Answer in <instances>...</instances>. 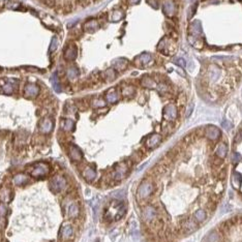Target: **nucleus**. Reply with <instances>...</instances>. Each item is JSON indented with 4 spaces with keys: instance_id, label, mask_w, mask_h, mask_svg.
<instances>
[{
    "instance_id": "1",
    "label": "nucleus",
    "mask_w": 242,
    "mask_h": 242,
    "mask_svg": "<svg viewBox=\"0 0 242 242\" xmlns=\"http://www.w3.org/2000/svg\"><path fill=\"white\" fill-rule=\"evenodd\" d=\"M51 164L46 161H38L28 168V173L34 179H44L51 173Z\"/></svg>"
},
{
    "instance_id": "2",
    "label": "nucleus",
    "mask_w": 242,
    "mask_h": 242,
    "mask_svg": "<svg viewBox=\"0 0 242 242\" xmlns=\"http://www.w3.org/2000/svg\"><path fill=\"white\" fill-rule=\"evenodd\" d=\"M69 182L62 175H54L49 180V189L53 193H61L66 189Z\"/></svg>"
},
{
    "instance_id": "3",
    "label": "nucleus",
    "mask_w": 242,
    "mask_h": 242,
    "mask_svg": "<svg viewBox=\"0 0 242 242\" xmlns=\"http://www.w3.org/2000/svg\"><path fill=\"white\" fill-rule=\"evenodd\" d=\"M64 211H65V215L69 219H76L78 218L81 214V208L80 204L78 201H76L74 198H67L64 200Z\"/></svg>"
},
{
    "instance_id": "4",
    "label": "nucleus",
    "mask_w": 242,
    "mask_h": 242,
    "mask_svg": "<svg viewBox=\"0 0 242 242\" xmlns=\"http://www.w3.org/2000/svg\"><path fill=\"white\" fill-rule=\"evenodd\" d=\"M153 192H154V184L150 180L146 179L144 181H142L141 184L139 185V187L137 189V197L139 200L144 201V200H147L148 198H150Z\"/></svg>"
},
{
    "instance_id": "5",
    "label": "nucleus",
    "mask_w": 242,
    "mask_h": 242,
    "mask_svg": "<svg viewBox=\"0 0 242 242\" xmlns=\"http://www.w3.org/2000/svg\"><path fill=\"white\" fill-rule=\"evenodd\" d=\"M128 170H130L128 164L125 163V161H123V163L116 164V167L114 168V170L112 171L110 177H111V179L114 180V181H121L122 179H124L125 177H126Z\"/></svg>"
},
{
    "instance_id": "6",
    "label": "nucleus",
    "mask_w": 242,
    "mask_h": 242,
    "mask_svg": "<svg viewBox=\"0 0 242 242\" xmlns=\"http://www.w3.org/2000/svg\"><path fill=\"white\" fill-rule=\"evenodd\" d=\"M75 237V229L69 222H64L59 230V239L61 242H69Z\"/></svg>"
},
{
    "instance_id": "7",
    "label": "nucleus",
    "mask_w": 242,
    "mask_h": 242,
    "mask_svg": "<svg viewBox=\"0 0 242 242\" xmlns=\"http://www.w3.org/2000/svg\"><path fill=\"white\" fill-rule=\"evenodd\" d=\"M19 82L14 79H0V91L5 94H12L18 89Z\"/></svg>"
},
{
    "instance_id": "8",
    "label": "nucleus",
    "mask_w": 242,
    "mask_h": 242,
    "mask_svg": "<svg viewBox=\"0 0 242 242\" xmlns=\"http://www.w3.org/2000/svg\"><path fill=\"white\" fill-rule=\"evenodd\" d=\"M142 219L146 222V224H152L154 221H156L159 211L154 207L153 205H147L142 209Z\"/></svg>"
},
{
    "instance_id": "9",
    "label": "nucleus",
    "mask_w": 242,
    "mask_h": 242,
    "mask_svg": "<svg viewBox=\"0 0 242 242\" xmlns=\"http://www.w3.org/2000/svg\"><path fill=\"white\" fill-rule=\"evenodd\" d=\"M180 224V230L182 231V233H192L198 229V224L197 221L193 217H183L179 221Z\"/></svg>"
},
{
    "instance_id": "10",
    "label": "nucleus",
    "mask_w": 242,
    "mask_h": 242,
    "mask_svg": "<svg viewBox=\"0 0 242 242\" xmlns=\"http://www.w3.org/2000/svg\"><path fill=\"white\" fill-rule=\"evenodd\" d=\"M14 199V190L7 184L0 186V203L8 204Z\"/></svg>"
},
{
    "instance_id": "11",
    "label": "nucleus",
    "mask_w": 242,
    "mask_h": 242,
    "mask_svg": "<svg viewBox=\"0 0 242 242\" xmlns=\"http://www.w3.org/2000/svg\"><path fill=\"white\" fill-rule=\"evenodd\" d=\"M54 128V120L51 117H44L40 121L38 124V130H40V134L47 135L50 134Z\"/></svg>"
},
{
    "instance_id": "12",
    "label": "nucleus",
    "mask_w": 242,
    "mask_h": 242,
    "mask_svg": "<svg viewBox=\"0 0 242 242\" xmlns=\"http://www.w3.org/2000/svg\"><path fill=\"white\" fill-rule=\"evenodd\" d=\"M40 87H38L36 84H32V83L26 84L23 89V95L27 98L37 97L38 94H40Z\"/></svg>"
},
{
    "instance_id": "13",
    "label": "nucleus",
    "mask_w": 242,
    "mask_h": 242,
    "mask_svg": "<svg viewBox=\"0 0 242 242\" xmlns=\"http://www.w3.org/2000/svg\"><path fill=\"white\" fill-rule=\"evenodd\" d=\"M67 154H69V159L75 163H80L83 159V153L76 145H69L67 148Z\"/></svg>"
},
{
    "instance_id": "14",
    "label": "nucleus",
    "mask_w": 242,
    "mask_h": 242,
    "mask_svg": "<svg viewBox=\"0 0 242 242\" xmlns=\"http://www.w3.org/2000/svg\"><path fill=\"white\" fill-rule=\"evenodd\" d=\"M177 114H178L177 108H176V106L173 104H169L164 109V118L169 121L175 120L177 118Z\"/></svg>"
},
{
    "instance_id": "15",
    "label": "nucleus",
    "mask_w": 242,
    "mask_h": 242,
    "mask_svg": "<svg viewBox=\"0 0 242 242\" xmlns=\"http://www.w3.org/2000/svg\"><path fill=\"white\" fill-rule=\"evenodd\" d=\"M204 134L206 135V138L211 141L217 140V139L221 137V130H219V128L214 126V125H209V126L206 127Z\"/></svg>"
},
{
    "instance_id": "16",
    "label": "nucleus",
    "mask_w": 242,
    "mask_h": 242,
    "mask_svg": "<svg viewBox=\"0 0 242 242\" xmlns=\"http://www.w3.org/2000/svg\"><path fill=\"white\" fill-rule=\"evenodd\" d=\"M77 47L74 43H70L66 46V48L64 49V58L67 61H73L76 59L77 57Z\"/></svg>"
},
{
    "instance_id": "17",
    "label": "nucleus",
    "mask_w": 242,
    "mask_h": 242,
    "mask_svg": "<svg viewBox=\"0 0 242 242\" xmlns=\"http://www.w3.org/2000/svg\"><path fill=\"white\" fill-rule=\"evenodd\" d=\"M29 176L25 173H17L12 176V183L16 186H23L29 182Z\"/></svg>"
},
{
    "instance_id": "18",
    "label": "nucleus",
    "mask_w": 242,
    "mask_h": 242,
    "mask_svg": "<svg viewBox=\"0 0 242 242\" xmlns=\"http://www.w3.org/2000/svg\"><path fill=\"white\" fill-rule=\"evenodd\" d=\"M82 176L87 182H92L95 180L97 174H96L95 169H93L92 167H85L82 170Z\"/></svg>"
},
{
    "instance_id": "19",
    "label": "nucleus",
    "mask_w": 242,
    "mask_h": 242,
    "mask_svg": "<svg viewBox=\"0 0 242 242\" xmlns=\"http://www.w3.org/2000/svg\"><path fill=\"white\" fill-rule=\"evenodd\" d=\"M161 142V135L159 134H153L151 135L146 141V147L148 149H154L157 147Z\"/></svg>"
},
{
    "instance_id": "20",
    "label": "nucleus",
    "mask_w": 242,
    "mask_h": 242,
    "mask_svg": "<svg viewBox=\"0 0 242 242\" xmlns=\"http://www.w3.org/2000/svg\"><path fill=\"white\" fill-rule=\"evenodd\" d=\"M221 234L219 231L213 230L211 231L210 233L207 234L204 242H221Z\"/></svg>"
},
{
    "instance_id": "21",
    "label": "nucleus",
    "mask_w": 242,
    "mask_h": 242,
    "mask_svg": "<svg viewBox=\"0 0 242 242\" xmlns=\"http://www.w3.org/2000/svg\"><path fill=\"white\" fill-rule=\"evenodd\" d=\"M106 101L110 102V104H115V102H117L119 101V93L114 88L110 89L106 93Z\"/></svg>"
},
{
    "instance_id": "22",
    "label": "nucleus",
    "mask_w": 242,
    "mask_h": 242,
    "mask_svg": "<svg viewBox=\"0 0 242 242\" xmlns=\"http://www.w3.org/2000/svg\"><path fill=\"white\" fill-rule=\"evenodd\" d=\"M227 153H228V146L227 144L221 142V143L218 144V146L216 147V151H215V154L216 156H218L219 159H225L227 156Z\"/></svg>"
},
{
    "instance_id": "23",
    "label": "nucleus",
    "mask_w": 242,
    "mask_h": 242,
    "mask_svg": "<svg viewBox=\"0 0 242 242\" xmlns=\"http://www.w3.org/2000/svg\"><path fill=\"white\" fill-rule=\"evenodd\" d=\"M60 126L64 131H73L75 128V122L72 119H62L60 122Z\"/></svg>"
},
{
    "instance_id": "24",
    "label": "nucleus",
    "mask_w": 242,
    "mask_h": 242,
    "mask_svg": "<svg viewBox=\"0 0 242 242\" xmlns=\"http://www.w3.org/2000/svg\"><path fill=\"white\" fill-rule=\"evenodd\" d=\"M242 183V176L240 173L233 172L232 173V185L235 189H239Z\"/></svg>"
},
{
    "instance_id": "25",
    "label": "nucleus",
    "mask_w": 242,
    "mask_h": 242,
    "mask_svg": "<svg viewBox=\"0 0 242 242\" xmlns=\"http://www.w3.org/2000/svg\"><path fill=\"white\" fill-rule=\"evenodd\" d=\"M116 77H117V75H116V72L113 69H109L102 74V78L107 82H112L113 80L116 79Z\"/></svg>"
},
{
    "instance_id": "26",
    "label": "nucleus",
    "mask_w": 242,
    "mask_h": 242,
    "mask_svg": "<svg viewBox=\"0 0 242 242\" xmlns=\"http://www.w3.org/2000/svg\"><path fill=\"white\" fill-rule=\"evenodd\" d=\"M98 29V22L96 20H90L84 25V30L87 32H94Z\"/></svg>"
},
{
    "instance_id": "27",
    "label": "nucleus",
    "mask_w": 242,
    "mask_h": 242,
    "mask_svg": "<svg viewBox=\"0 0 242 242\" xmlns=\"http://www.w3.org/2000/svg\"><path fill=\"white\" fill-rule=\"evenodd\" d=\"M193 218L196 219L198 222H203L205 221V219L207 218V213L204 209H198V210L195 211L193 213Z\"/></svg>"
},
{
    "instance_id": "28",
    "label": "nucleus",
    "mask_w": 242,
    "mask_h": 242,
    "mask_svg": "<svg viewBox=\"0 0 242 242\" xmlns=\"http://www.w3.org/2000/svg\"><path fill=\"white\" fill-rule=\"evenodd\" d=\"M142 86L146 87V88H154L156 84L153 79L149 78V77H145V78L142 79Z\"/></svg>"
},
{
    "instance_id": "29",
    "label": "nucleus",
    "mask_w": 242,
    "mask_h": 242,
    "mask_svg": "<svg viewBox=\"0 0 242 242\" xmlns=\"http://www.w3.org/2000/svg\"><path fill=\"white\" fill-rule=\"evenodd\" d=\"M135 88L130 85H127L124 88H122V95L125 96V97H130V96H133L135 94Z\"/></svg>"
},
{
    "instance_id": "30",
    "label": "nucleus",
    "mask_w": 242,
    "mask_h": 242,
    "mask_svg": "<svg viewBox=\"0 0 242 242\" xmlns=\"http://www.w3.org/2000/svg\"><path fill=\"white\" fill-rule=\"evenodd\" d=\"M224 184H222L221 182H218L216 183V184H214V187H213V193L214 195H216L219 198V197L221 196V193L224 192Z\"/></svg>"
},
{
    "instance_id": "31",
    "label": "nucleus",
    "mask_w": 242,
    "mask_h": 242,
    "mask_svg": "<svg viewBox=\"0 0 242 242\" xmlns=\"http://www.w3.org/2000/svg\"><path fill=\"white\" fill-rule=\"evenodd\" d=\"M92 107L93 108H104V107H106V102L104 101V99H102V98H94L92 101Z\"/></svg>"
},
{
    "instance_id": "32",
    "label": "nucleus",
    "mask_w": 242,
    "mask_h": 242,
    "mask_svg": "<svg viewBox=\"0 0 242 242\" xmlns=\"http://www.w3.org/2000/svg\"><path fill=\"white\" fill-rule=\"evenodd\" d=\"M123 18V12L120 9H116L112 12V21H119Z\"/></svg>"
},
{
    "instance_id": "33",
    "label": "nucleus",
    "mask_w": 242,
    "mask_h": 242,
    "mask_svg": "<svg viewBox=\"0 0 242 242\" xmlns=\"http://www.w3.org/2000/svg\"><path fill=\"white\" fill-rule=\"evenodd\" d=\"M211 163H212V167L213 168H219L224 161H222V159H219L218 156H214V157H212Z\"/></svg>"
},
{
    "instance_id": "34",
    "label": "nucleus",
    "mask_w": 242,
    "mask_h": 242,
    "mask_svg": "<svg viewBox=\"0 0 242 242\" xmlns=\"http://www.w3.org/2000/svg\"><path fill=\"white\" fill-rule=\"evenodd\" d=\"M231 159H232V163H233L234 164H238L242 159V156L238 152H233V153H232Z\"/></svg>"
},
{
    "instance_id": "35",
    "label": "nucleus",
    "mask_w": 242,
    "mask_h": 242,
    "mask_svg": "<svg viewBox=\"0 0 242 242\" xmlns=\"http://www.w3.org/2000/svg\"><path fill=\"white\" fill-rule=\"evenodd\" d=\"M206 208H207L208 211L210 212H214L215 209H216V202H212V201H208L207 203L205 204Z\"/></svg>"
},
{
    "instance_id": "36",
    "label": "nucleus",
    "mask_w": 242,
    "mask_h": 242,
    "mask_svg": "<svg viewBox=\"0 0 242 242\" xmlns=\"http://www.w3.org/2000/svg\"><path fill=\"white\" fill-rule=\"evenodd\" d=\"M139 59L142 61V63H143V64H148V63H149V61L151 60V55H149V54H143L141 57H139Z\"/></svg>"
},
{
    "instance_id": "37",
    "label": "nucleus",
    "mask_w": 242,
    "mask_h": 242,
    "mask_svg": "<svg viewBox=\"0 0 242 242\" xmlns=\"http://www.w3.org/2000/svg\"><path fill=\"white\" fill-rule=\"evenodd\" d=\"M6 225V217L4 216H0V234L2 233V231L4 230Z\"/></svg>"
},
{
    "instance_id": "38",
    "label": "nucleus",
    "mask_w": 242,
    "mask_h": 242,
    "mask_svg": "<svg viewBox=\"0 0 242 242\" xmlns=\"http://www.w3.org/2000/svg\"><path fill=\"white\" fill-rule=\"evenodd\" d=\"M215 91H216V93H218V94L224 95V94L227 93V89H225L224 86H218V87H216V88H215Z\"/></svg>"
},
{
    "instance_id": "39",
    "label": "nucleus",
    "mask_w": 242,
    "mask_h": 242,
    "mask_svg": "<svg viewBox=\"0 0 242 242\" xmlns=\"http://www.w3.org/2000/svg\"><path fill=\"white\" fill-rule=\"evenodd\" d=\"M43 2L45 4H47L48 6H50V7H54L55 4H56V1H55V0H43Z\"/></svg>"
},
{
    "instance_id": "40",
    "label": "nucleus",
    "mask_w": 242,
    "mask_h": 242,
    "mask_svg": "<svg viewBox=\"0 0 242 242\" xmlns=\"http://www.w3.org/2000/svg\"><path fill=\"white\" fill-rule=\"evenodd\" d=\"M192 110H193V104H190L187 107V110H186V113H185L186 117H189L190 114H192Z\"/></svg>"
},
{
    "instance_id": "41",
    "label": "nucleus",
    "mask_w": 242,
    "mask_h": 242,
    "mask_svg": "<svg viewBox=\"0 0 242 242\" xmlns=\"http://www.w3.org/2000/svg\"><path fill=\"white\" fill-rule=\"evenodd\" d=\"M225 174H227V170L224 169L221 173H218L217 178H218V179H221V180H224V179L225 178Z\"/></svg>"
},
{
    "instance_id": "42",
    "label": "nucleus",
    "mask_w": 242,
    "mask_h": 242,
    "mask_svg": "<svg viewBox=\"0 0 242 242\" xmlns=\"http://www.w3.org/2000/svg\"><path fill=\"white\" fill-rule=\"evenodd\" d=\"M175 62L178 64L179 66H181V67H184V66H185V60L182 59V58H179V59L175 60Z\"/></svg>"
},
{
    "instance_id": "43",
    "label": "nucleus",
    "mask_w": 242,
    "mask_h": 242,
    "mask_svg": "<svg viewBox=\"0 0 242 242\" xmlns=\"http://www.w3.org/2000/svg\"><path fill=\"white\" fill-rule=\"evenodd\" d=\"M222 126H224V128H225V130H230L232 127V123H230L229 121H224L222 122Z\"/></svg>"
},
{
    "instance_id": "44",
    "label": "nucleus",
    "mask_w": 242,
    "mask_h": 242,
    "mask_svg": "<svg viewBox=\"0 0 242 242\" xmlns=\"http://www.w3.org/2000/svg\"><path fill=\"white\" fill-rule=\"evenodd\" d=\"M75 1L78 3L79 5H82V6L87 4V0H75Z\"/></svg>"
},
{
    "instance_id": "45",
    "label": "nucleus",
    "mask_w": 242,
    "mask_h": 242,
    "mask_svg": "<svg viewBox=\"0 0 242 242\" xmlns=\"http://www.w3.org/2000/svg\"><path fill=\"white\" fill-rule=\"evenodd\" d=\"M128 1H130V4H137V3L140 1V0H128Z\"/></svg>"
},
{
    "instance_id": "46",
    "label": "nucleus",
    "mask_w": 242,
    "mask_h": 242,
    "mask_svg": "<svg viewBox=\"0 0 242 242\" xmlns=\"http://www.w3.org/2000/svg\"><path fill=\"white\" fill-rule=\"evenodd\" d=\"M0 242H3V241H0Z\"/></svg>"
}]
</instances>
